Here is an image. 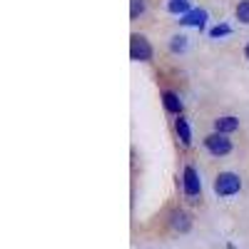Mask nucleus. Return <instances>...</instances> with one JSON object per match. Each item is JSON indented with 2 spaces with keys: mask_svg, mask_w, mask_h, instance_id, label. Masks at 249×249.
Listing matches in <instances>:
<instances>
[{
  "mask_svg": "<svg viewBox=\"0 0 249 249\" xmlns=\"http://www.w3.org/2000/svg\"><path fill=\"white\" fill-rule=\"evenodd\" d=\"M242 190V179L234 172H219L214 177V192L219 197H232Z\"/></svg>",
  "mask_w": 249,
  "mask_h": 249,
  "instance_id": "1",
  "label": "nucleus"
},
{
  "mask_svg": "<svg viewBox=\"0 0 249 249\" xmlns=\"http://www.w3.org/2000/svg\"><path fill=\"white\" fill-rule=\"evenodd\" d=\"M182 190L190 199L202 195V179H199V175H197V170L192 167V164H187L184 172H182Z\"/></svg>",
  "mask_w": 249,
  "mask_h": 249,
  "instance_id": "3",
  "label": "nucleus"
},
{
  "mask_svg": "<svg viewBox=\"0 0 249 249\" xmlns=\"http://www.w3.org/2000/svg\"><path fill=\"white\" fill-rule=\"evenodd\" d=\"M144 13V0H132V8H130V18H137Z\"/></svg>",
  "mask_w": 249,
  "mask_h": 249,
  "instance_id": "13",
  "label": "nucleus"
},
{
  "mask_svg": "<svg viewBox=\"0 0 249 249\" xmlns=\"http://www.w3.org/2000/svg\"><path fill=\"white\" fill-rule=\"evenodd\" d=\"M207 10H190L187 15L179 18V25H192V28H204Z\"/></svg>",
  "mask_w": 249,
  "mask_h": 249,
  "instance_id": "8",
  "label": "nucleus"
},
{
  "mask_svg": "<svg viewBox=\"0 0 249 249\" xmlns=\"http://www.w3.org/2000/svg\"><path fill=\"white\" fill-rule=\"evenodd\" d=\"M234 130H239V117H234V115H224V117H217V120H214V132H219V135H230V132H234Z\"/></svg>",
  "mask_w": 249,
  "mask_h": 249,
  "instance_id": "5",
  "label": "nucleus"
},
{
  "mask_svg": "<svg viewBox=\"0 0 249 249\" xmlns=\"http://www.w3.org/2000/svg\"><path fill=\"white\" fill-rule=\"evenodd\" d=\"M244 57H247V60H249V45H247V48H244Z\"/></svg>",
  "mask_w": 249,
  "mask_h": 249,
  "instance_id": "15",
  "label": "nucleus"
},
{
  "mask_svg": "<svg viewBox=\"0 0 249 249\" xmlns=\"http://www.w3.org/2000/svg\"><path fill=\"white\" fill-rule=\"evenodd\" d=\"M167 10L175 13V15H187V13H190V0H170Z\"/></svg>",
  "mask_w": 249,
  "mask_h": 249,
  "instance_id": "10",
  "label": "nucleus"
},
{
  "mask_svg": "<svg viewBox=\"0 0 249 249\" xmlns=\"http://www.w3.org/2000/svg\"><path fill=\"white\" fill-rule=\"evenodd\" d=\"M234 15H237V20H239V23L249 25V0H239V5H237Z\"/></svg>",
  "mask_w": 249,
  "mask_h": 249,
  "instance_id": "11",
  "label": "nucleus"
},
{
  "mask_svg": "<svg viewBox=\"0 0 249 249\" xmlns=\"http://www.w3.org/2000/svg\"><path fill=\"white\" fill-rule=\"evenodd\" d=\"M204 147L207 152H212L214 157H222V155H230L232 152V140L227 135H219V132H212L204 137Z\"/></svg>",
  "mask_w": 249,
  "mask_h": 249,
  "instance_id": "2",
  "label": "nucleus"
},
{
  "mask_svg": "<svg viewBox=\"0 0 249 249\" xmlns=\"http://www.w3.org/2000/svg\"><path fill=\"white\" fill-rule=\"evenodd\" d=\"M210 35H212V37H224V35H230V25H217V28L210 30Z\"/></svg>",
  "mask_w": 249,
  "mask_h": 249,
  "instance_id": "14",
  "label": "nucleus"
},
{
  "mask_svg": "<svg viewBox=\"0 0 249 249\" xmlns=\"http://www.w3.org/2000/svg\"><path fill=\"white\" fill-rule=\"evenodd\" d=\"M175 130H177V137L182 140L184 147H190V144H192V130H190V122H187L182 115H179V120L175 122Z\"/></svg>",
  "mask_w": 249,
  "mask_h": 249,
  "instance_id": "9",
  "label": "nucleus"
},
{
  "mask_svg": "<svg viewBox=\"0 0 249 249\" xmlns=\"http://www.w3.org/2000/svg\"><path fill=\"white\" fill-rule=\"evenodd\" d=\"M162 102H164V110H167V112H172V115H182V100H179L177 92L164 90V92H162Z\"/></svg>",
  "mask_w": 249,
  "mask_h": 249,
  "instance_id": "7",
  "label": "nucleus"
},
{
  "mask_svg": "<svg viewBox=\"0 0 249 249\" xmlns=\"http://www.w3.org/2000/svg\"><path fill=\"white\" fill-rule=\"evenodd\" d=\"M170 50L172 53H184L187 50V37L184 35H172L170 37Z\"/></svg>",
  "mask_w": 249,
  "mask_h": 249,
  "instance_id": "12",
  "label": "nucleus"
},
{
  "mask_svg": "<svg viewBox=\"0 0 249 249\" xmlns=\"http://www.w3.org/2000/svg\"><path fill=\"white\" fill-rule=\"evenodd\" d=\"M130 57L137 62H147L152 57V45L144 35H132L130 40Z\"/></svg>",
  "mask_w": 249,
  "mask_h": 249,
  "instance_id": "4",
  "label": "nucleus"
},
{
  "mask_svg": "<svg viewBox=\"0 0 249 249\" xmlns=\"http://www.w3.org/2000/svg\"><path fill=\"white\" fill-rule=\"evenodd\" d=\"M170 224H172L175 232H190V227H192L190 214H187L184 210H175V212L170 214Z\"/></svg>",
  "mask_w": 249,
  "mask_h": 249,
  "instance_id": "6",
  "label": "nucleus"
}]
</instances>
